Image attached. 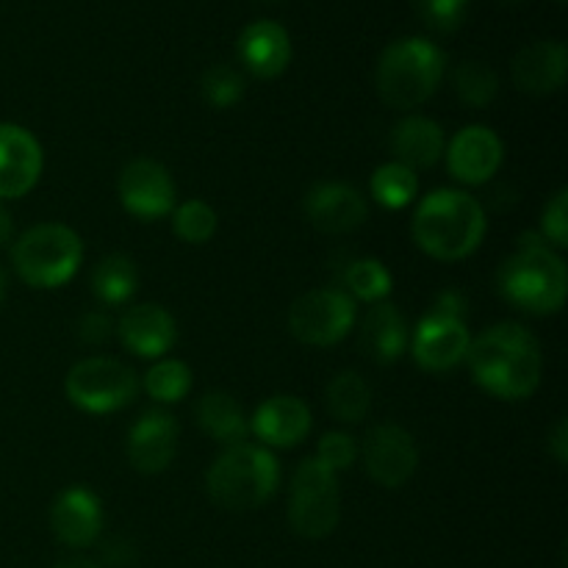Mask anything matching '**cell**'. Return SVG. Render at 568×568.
I'll use <instances>...</instances> for the list:
<instances>
[{
	"mask_svg": "<svg viewBox=\"0 0 568 568\" xmlns=\"http://www.w3.org/2000/svg\"><path fill=\"white\" fill-rule=\"evenodd\" d=\"M466 364H469L471 381L503 403L532 397L541 386V344L519 322H499L471 338Z\"/></svg>",
	"mask_w": 568,
	"mask_h": 568,
	"instance_id": "6da1fadb",
	"label": "cell"
},
{
	"mask_svg": "<svg viewBox=\"0 0 568 568\" xmlns=\"http://www.w3.org/2000/svg\"><path fill=\"white\" fill-rule=\"evenodd\" d=\"M488 216L480 200L464 189H436L416 203L410 233L416 247L430 258L453 264L483 244Z\"/></svg>",
	"mask_w": 568,
	"mask_h": 568,
	"instance_id": "7a4b0ae2",
	"label": "cell"
},
{
	"mask_svg": "<svg viewBox=\"0 0 568 568\" xmlns=\"http://www.w3.org/2000/svg\"><path fill=\"white\" fill-rule=\"evenodd\" d=\"M277 483H281V464L275 453L253 442L225 447L205 471V491L211 503L239 514L264 508L275 497Z\"/></svg>",
	"mask_w": 568,
	"mask_h": 568,
	"instance_id": "3957f363",
	"label": "cell"
},
{
	"mask_svg": "<svg viewBox=\"0 0 568 568\" xmlns=\"http://www.w3.org/2000/svg\"><path fill=\"white\" fill-rule=\"evenodd\" d=\"M444 72L447 59L436 42L425 37H403L377 59L375 87L388 109L414 111L436 94Z\"/></svg>",
	"mask_w": 568,
	"mask_h": 568,
	"instance_id": "277c9868",
	"label": "cell"
},
{
	"mask_svg": "<svg viewBox=\"0 0 568 568\" xmlns=\"http://www.w3.org/2000/svg\"><path fill=\"white\" fill-rule=\"evenodd\" d=\"M497 292L505 303L532 316L558 314L568 294V270L549 244H519L497 272Z\"/></svg>",
	"mask_w": 568,
	"mask_h": 568,
	"instance_id": "5b68a950",
	"label": "cell"
},
{
	"mask_svg": "<svg viewBox=\"0 0 568 568\" xmlns=\"http://www.w3.org/2000/svg\"><path fill=\"white\" fill-rule=\"evenodd\" d=\"M83 264V242L70 225L42 222L28 227L11 244V266L31 288H61Z\"/></svg>",
	"mask_w": 568,
	"mask_h": 568,
	"instance_id": "8992f818",
	"label": "cell"
},
{
	"mask_svg": "<svg viewBox=\"0 0 568 568\" xmlns=\"http://www.w3.org/2000/svg\"><path fill=\"white\" fill-rule=\"evenodd\" d=\"M288 525L300 538L322 541L331 536L342 521V491H338V475L320 464L311 455L294 469L292 486H288Z\"/></svg>",
	"mask_w": 568,
	"mask_h": 568,
	"instance_id": "52a82bcc",
	"label": "cell"
},
{
	"mask_svg": "<svg viewBox=\"0 0 568 568\" xmlns=\"http://www.w3.org/2000/svg\"><path fill=\"white\" fill-rule=\"evenodd\" d=\"M64 394L83 414H116L136 399L139 377L122 361L92 355L67 372Z\"/></svg>",
	"mask_w": 568,
	"mask_h": 568,
	"instance_id": "ba28073f",
	"label": "cell"
},
{
	"mask_svg": "<svg viewBox=\"0 0 568 568\" xmlns=\"http://www.w3.org/2000/svg\"><path fill=\"white\" fill-rule=\"evenodd\" d=\"M358 322V303L344 288H311L288 308V331L308 347H333Z\"/></svg>",
	"mask_w": 568,
	"mask_h": 568,
	"instance_id": "9c48e42d",
	"label": "cell"
},
{
	"mask_svg": "<svg viewBox=\"0 0 568 568\" xmlns=\"http://www.w3.org/2000/svg\"><path fill=\"white\" fill-rule=\"evenodd\" d=\"M358 458L364 469L381 488H403L419 469L416 438L397 422H381L358 444Z\"/></svg>",
	"mask_w": 568,
	"mask_h": 568,
	"instance_id": "30bf717a",
	"label": "cell"
},
{
	"mask_svg": "<svg viewBox=\"0 0 568 568\" xmlns=\"http://www.w3.org/2000/svg\"><path fill=\"white\" fill-rule=\"evenodd\" d=\"M471 333L464 316L444 314V311L430 308L419 320L416 331L410 333V355L416 366L433 375H444L460 366L469 353Z\"/></svg>",
	"mask_w": 568,
	"mask_h": 568,
	"instance_id": "8fae6325",
	"label": "cell"
},
{
	"mask_svg": "<svg viewBox=\"0 0 568 568\" xmlns=\"http://www.w3.org/2000/svg\"><path fill=\"white\" fill-rule=\"evenodd\" d=\"M116 197L131 216L155 222L172 214L178 205V186L161 161L133 159L116 178Z\"/></svg>",
	"mask_w": 568,
	"mask_h": 568,
	"instance_id": "7c38bea8",
	"label": "cell"
},
{
	"mask_svg": "<svg viewBox=\"0 0 568 568\" xmlns=\"http://www.w3.org/2000/svg\"><path fill=\"white\" fill-rule=\"evenodd\" d=\"M449 175L464 186H483L499 172L505 144L488 125H466L444 148Z\"/></svg>",
	"mask_w": 568,
	"mask_h": 568,
	"instance_id": "4fadbf2b",
	"label": "cell"
},
{
	"mask_svg": "<svg viewBox=\"0 0 568 568\" xmlns=\"http://www.w3.org/2000/svg\"><path fill=\"white\" fill-rule=\"evenodd\" d=\"M303 211L311 225L327 236H342L361 227L369 214L364 192L353 183L342 181H322L308 189L303 200Z\"/></svg>",
	"mask_w": 568,
	"mask_h": 568,
	"instance_id": "5bb4252c",
	"label": "cell"
},
{
	"mask_svg": "<svg viewBox=\"0 0 568 568\" xmlns=\"http://www.w3.org/2000/svg\"><path fill=\"white\" fill-rule=\"evenodd\" d=\"M178 442H181V427H178L175 416L161 408L148 410L133 422L131 433H128V464L139 475H161L175 464Z\"/></svg>",
	"mask_w": 568,
	"mask_h": 568,
	"instance_id": "9a60e30c",
	"label": "cell"
},
{
	"mask_svg": "<svg viewBox=\"0 0 568 568\" xmlns=\"http://www.w3.org/2000/svg\"><path fill=\"white\" fill-rule=\"evenodd\" d=\"M44 153L28 128L0 122V200L26 197L42 178Z\"/></svg>",
	"mask_w": 568,
	"mask_h": 568,
	"instance_id": "2e32d148",
	"label": "cell"
},
{
	"mask_svg": "<svg viewBox=\"0 0 568 568\" xmlns=\"http://www.w3.org/2000/svg\"><path fill=\"white\" fill-rule=\"evenodd\" d=\"M103 503L87 486H70L50 505V530L64 547L87 549L103 536Z\"/></svg>",
	"mask_w": 568,
	"mask_h": 568,
	"instance_id": "e0dca14e",
	"label": "cell"
},
{
	"mask_svg": "<svg viewBox=\"0 0 568 568\" xmlns=\"http://www.w3.org/2000/svg\"><path fill=\"white\" fill-rule=\"evenodd\" d=\"M114 336H120L122 347L136 358L159 361L175 347L178 325L175 316L159 303H139L125 308V314L116 320Z\"/></svg>",
	"mask_w": 568,
	"mask_h": 568,
	"instance_id": "ac0fdd59",
	"label": "cell"
},
{
	"mask_svg": "<svg viewBox=\"0 0 568 568\" xmlns=\"http://www.w3.org/2000/svg\"><path fill=\"white\" fill-rule=\"evenodd\" d=\"M311 408L294 394H275L264 399L250 416V436L258 438L266 449H292L308 438Z\"/></svg>",
	"mask_w": 568,
	"mask_h": 568,
	"instance_id": "d6986e66",
	"label": "cell"
},
{
	"mask_svg": "<svg viewBox=\"0 0 568 568\" xmlns=\"http://www.w3.org/2000/svg\"><path fill=\"white\" fill-rule=\"evenodd\" d=\"M236 53L250 75L272 81V78L283 75L292 61V39L281 22L255 20L239 33Z\"/></svg>",
	"mask_w": 568,
	"mask_h": 568,
	"instance_id": "ffe728a7",
	"label": "cell"
},
{
	"mask_svg": "<svg viewBox=\"0 0 568 568\" xmlns=\"http://www.w3.org/2000/svg\"><path fill=\"white\" fill-rule=\"evenodd\" d=\"M514 83L527 94H552L566 83L568 75V50L564 42L555 39H541L516 53Z\"/></svg>",
	"mask_w": 568,
	"mask_h": 568,
	"instance_id": "44dd1931",
	"label": "cell"
},
{
	"mask_svg": "<svg viewBox=\"0 0 568 568\" xmlns=\"http://www.w3.org/2000/svg\"><path fill=\"white\" fill-rule=\"evenodd\" d=\"M388 144H392V161L419 172L430 170L444 159L447 136H444V128L430 116L408 114L392 128Z\"/></svg>",
	"mask_w": 568,
	"mask_h": 568,
	"instance_id": "7402d4cb",
	"label": "cell"
},
{
	"mask_svg": "<svg viewBox=\"0 0 568 568\" xmlns=\"http://www.w3.org/2000/svg\"><path fill=\"white\" fill-rule=\"evenodd\" d=\"M410 344V327L394 303H375L361 322V347L375 364H397Z\"/></svg>",
	"mask_w": 568,
	"mask_h": 568,
	"instance_id": "603a6c76",
	"label": "cell"
},
{
	"mask_svg": "<svg viewBox=\"0 0 568 568\" xmlns=\"http://www.w3.org/2000/svg\"><path fill=\"white\" fill-rule=\"evenodd\" d=\"M197 416L200 430L209 438H214L222 447L231 444H242L250 438V416L239 405V399L227 392H209L197 399Z\"/></svg>",
	"mask_w": 568,
	"mask_h": 568,
	"instance_id": "cb8c5ba5",
	"label": "cell"
},
{
	"mask_svg": "<svg viewBox=\"0 0 568 568\" xmlns=\"http://www.w3.org/2000/svg\"><path fill=\"white\" fill-rule=\"evenodd\" d=\"M94 300L105 308H116V305L131 303V297L139 288V270L128 255L111 253L94 264L92 277H89Z\"/></svg>",
	"mask_w": 568,
	"mask_h": 568,
	"instance_id": "d4e9b609",
	"label": "cell"
},
{
	"mask_svg": "<svg viewBox=\"0 0 568 568\" xmlns=\"http://www.w3.org/2000/svg\"><path fill=\"white\" fill-rule=\"evenodd\" d=\"M327 414L342 425H358L372 410V388L358 372L347 369L331 377L325 388Z\"/></svg>",
	"mask_w": 568,
	"mask_h": 568,
	"instance_id": "484cf974",
	"label": "cell"
},
{
	"mask_svg": "<svg viewBox=\"0 0 568 568\" xmlns=\"http://www.w3.org/2000/svg\"><path fill=\"white\" fill-rule=\"evenodd\" d=\"M342 286L355 303H386L394 288L392 272L377 258H353L342 272Z\"/></svg>",
	"mask_w": 568,
	"mask_h": 568,
	"instance_id": "4316f807",
	"label": "cell"
},
{
	"mask_svg": "<svg viewBox=\"0 0 568 568\" xmlns=\"http://www.w3.org/2000/svg\"><path fill=\"white\" fill-rule=\"evenodd\" d=\"M369 194L377 205L388 211H403L419 194V181H416V172L408 166L397 164V161H386V164L377 166L372 172L369 181Z\"/></svg>",
	"mask_w": 568,
	"mask_h": 568,
	"instance_id": "83f0119b",
	"label": "cell"
},
{
	"mask_svg": "<svg viewBox=\"0 0 568 568\" xmlns=\"http://www.w3.org/2000/svg\"><path fill=\"white\" fill-rule=\"evenodd\" d=\"M144 392L153 403L175 405L192 392V366L181 358H159L144 372Z\"/></svg>",
	"mask_w": 568,
	"mask_h": 568,
	"instance_id": "f1b7e54d",
	"label": "cell"
},
{
	"mask_svg": "<svg viewBox=\"0 0 568 568\" xmlns=\"http://www.w3.org/2000/svg\"><path fill=\"white\" fill-rule=\"evenodd\" d=\"M453 87L460 103L471 105V109H486L497 100L499 94V78L486 61H460L453 72Z\"/></svg>",
	"mask_w": 568,
	"mask_h": 568,
	"instance_id": "f546056e",
	"label": "cell"
},
{
	"mask_svg": "<svg viewBox=\"0 0 568 568\" xmlns=\"http://www.w3.org/2000/svg\"><path fill=\"white\" fill-rule=\"evenodd\" d=\"M216 227H220V216L211 209L205 200L192 197L183 200L181 205L172 209V231L181 242L186 244H205L214 239Z\"/></svg>",
	"mask_w": 568,
	"mask_h": 568,
	"instance_id": "4dcf8cb0",
	"label": "cell"
},
{
	"mask_svg": "<svg viewBox=\"0 0 568 568\" xmlns=\"http://www.w3.org/2000/svg\"><path fill=\"white\" fill-rule=\"evenodd\" d=\"M244 72L233 64H211L200 78V94L211 109H233L244 98Z\"/></svg>",
	"mask_w": 568,
	"mask_h": 568,
	"instance_id": "1f68e13d",
	"label": "cell"
},
{
	"mask_svg": "<svg viewBox=\"0 0 568 568\" xmlns=\"http://www.w3.org/2000/svg\"><path fill=\"white\" fill-rule=\"evenodd\" d=\"M414 9L427 28L438 33H453L464 26L469 14V0H414Z\"/></svg>",
	"mask_w": 568,
	"mask_h": 568,
	"instance_id": "d6a6232c",
	"label": "cell"
},
{
	"mask_svg": "<svg viewBox=\"0 0 568 568\" xmlns=\"http://www.w3.org/2000/svg\"><path fill=\"white\" fill-rule=\"evenodd\" d=\"M314 458L325 469H331L333 475H338V471L355 466V460H358V442L347 430H331L320 438Z\"/></svg>",
	"mask_w": 568,
	"mask_h": 568,
	"instance_id": "836d02e7",
	"label": "cell"
},
{
	"mask_svg": "<svg viewBox=\"0 0 568 568\" xmlns=\"http://www.w3.org/2000/svg\"><path fill=\"white\" fill-rule=\"evenodd\" d=\"M541 239L552 250H566L568 247V192L560 189L552 200L547 203L541 214Z\"/></svg>",
	"mask_w": 568,
	"mask_h": 568,
	"instance_id": "e575fe53",
	"label": "cell"
},
{
	"mask_svg": "<svg viewBox=\"0 0 568 568\" xmlns=\"http://www.w3.org/2000/svg\"><path fill=\"white\" fill-rule=\"evenodd\" d=\"M114 327L116 322L111 320L109 311L103 308L87 311V314L78 320V338H81L83 344H89V347H100V344H105L111 336H114Z\"/></svg>",
	"mask_w": 568,
	"mask_h": 568,
	"instance_id": "d590c367",
	"label": "cell"
},
{
	"mask_svg": "<svg viewBox=\"0 0 568 568\" xmlns=\"http://www.w3.org/2000/svg\"><path fill=\"white\" fill-rule=\"evenodd\" d=\"M100 560H103L105 566H116V568L133 566L136 564V547H133L131 541H125V538H109V541L103 544Z\"/></svg>",
	"mask_w": 568,
	"mask_h": 568,
	"instance_id": "8d00e7d4",
	"label": "cell"
},
{
	"mask_svg": "<svg viewBox=\"0 0 568 568\" xmlns=\"http://www.w3.org/2000/svg\"><path fill=\"white\" fill-rule=\"evenodd\" d=\"M547 447H549V453H552V458L558 460L560 466H566V460H568V422L566 419L555 422L552 433H549Z\"/></svg>",
	"mask_w": 568,
	"mask_h": 568,
	"instance_id": "74e56055",
	"label": "cell"
},
{
	"mask_svg": "<svg viewBox=\"0 0 568 568\" xmlns=\"http://www.w3.org/2000/svg\"><path fill=\"white\" fill-rule=\"evenodd\" d=\"M53 568H103V566L92 558H83V555H72V558L59 560Z\"/></svg>",
	"mask_w": 568,
	"mask_h": 568,
	"instance_id": "f35d334b",
	"label": "cell"
},
{
	"mask_svg": "<svg viewBox=\"0 0 568 568\" xmlns=\"http://www.w3.org/2000/svg\"><path fill=\"white\" fill-rule=\"evenodd\" d=\"M11 233H14V225H11L9 211L0 205V247H6V244L11 242Z\"/></svg>",
	"mask_w": 568,
	"mask_h": 568,
	"instance_id": "ab89813d",
	"label": "cell"
},
{
	"mask_svg": "<svg viewBox=\"0 0 568 568\" xmlns=\"http://www.w3.org/2000/svg\"><path fill=\"white\" fill-rule=\"evenodd\" d=\"M6 286H9V281H6V272H3V266H0V305H3V300H6Z\"/></svg>",
	"mask_w": 568,
	"mask_h": 568,
	"instance_id": "60d3db41",
	"label": "cell"
},
{
	"mask_svg": "<svg viewBox=\"0 0 568 568\" xmlns=\"http://www.w3.org/2000/svg\"><path fill=\"white\" fill-rule=\"evenodd\" d=\"M510 3H516V0H510Z\"/></svg>",
	"mask_w": 568,
	"mask_h": 568,
	"instance_id": "b9f144b4",
	"label": "cell"
}]
</instances>
